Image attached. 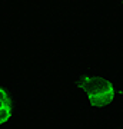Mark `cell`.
<instances>
[{
	"label": "cell",
	"mask_w": 123,
	"mask_h": 129,
	"mask_svg": "<svg viewBox=\"0 0 123 129\" xmlns=\"http://www.w3.org/2000/svg\"><path fill=\"white\" fill-rule=\"evenodd\" d=\"M79 88L86 95L92 106H106L114 99L116 90L113 83L100 76H83L79 80Z\"/></svg>",
	"instance_id": "1"
},
{
	"label": "cell",
	"mask_w": 123,
	"mask_h": 129,
	"mask_svg": "<svg viewBox=\"0 0 123 129\" xmlns=\"http://www.w3.org/2000/svg\"><path fill=\"white\" fill-rule=\"evenodd\" d=\"M12 101L7 90L0 88V125H5L12 118Z\"/></svg>",
	"instance_id": "2"
}]
</instances>
